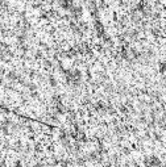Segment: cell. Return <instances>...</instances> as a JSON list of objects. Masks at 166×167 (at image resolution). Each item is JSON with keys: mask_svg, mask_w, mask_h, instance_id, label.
<instances>
[{"mask_svg": "<svg viewBox=\"0 0 166 167\" xmlns=\"http://www.w3.org/2000/svg\"><path fill=\"white\" fill-rule=\"evenodd\" d=\"M59 4L65 9H70L73 7V0H59Z\"/></svg>", "mask_w": 166, "mask_h": 167, "instance_id": "obj_1", "label": "cell"}, {"mask_svg": "<svg viewBox=\"0 0 166 167\" xmlns=\"http://www.w3.org/2000/svg\"><path fill=\"white\" fill-rule=\"evenodd\" d=\"M7 78H8V79H9V80H17V79H19V76H17V74H16V72H13V71L8 72V75H7Z\"/></svg>", "mask_w": 166, "mask_h": 167, "instance_id": "obj_2", "label": "cell"}, {"mask_svg": "<svg viewBox=\"0 0 166 167\" xmlns=\"http://www.w3.org/2000/svg\"><path fill=\"white\" fill-rule=\"evenodd\" d=\"M3 72H4V69H3V67H0V75H2Z\"/></svg>", "mask_w": 166, "mask_h": 167, "instance_id": "obj_3", "label": "cell"}, {"mask_svg": "<svg viewBox=\"0 0 166 167\" xmlns=\"http://www.w3.org/2000/svg\"><path fill=\"white\" fill-rule=\"evenodd\" d=\"M0 158H2V154H0Z\"/></svg>", "mask_w": 166, "mask_h": 167, "instance_id": "obj_4", "label": "cell"}]
</instances>
